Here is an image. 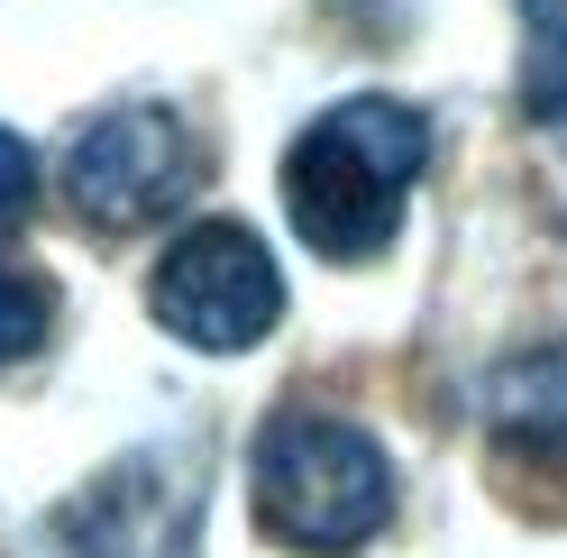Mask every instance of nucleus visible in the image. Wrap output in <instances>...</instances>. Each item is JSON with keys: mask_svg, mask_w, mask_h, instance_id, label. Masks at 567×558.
I'll return each instance as SVG.
<instances>
[{"mask_svg": "<svg viewBox=\"0 0 567 558\" xmlns=\"http://www.w3.org/2000/svg\"><path fill=\"white\" fill-rule=\"evenodd\" d=\"M431 165V120L394 92H358L330 101L293 147H284V220L311 257L330 266H367L394 248L403 202Z\"/></svg>", "mask_w": 567, "mask_h": 558, "instance_id": "1", "label": "nucleus"}, {"mask_svg": "<svg viewBox=\"0 0 567 558\" xmlns=\"http://www.w3.org/2000/svg\"><path fill=\"white\" fill-rule=\"evenodd\" d=\"M247 504H257V531L293 558H348L384 531L394 513V467L384 448L321 403H284L257 431V458H247Z\"/></svg>", "mask_w": 567, "mask_h": 558, "instance_id": "2", "label": "nucleus"}, {"mask_svg": "<svg viewBox=\"0 0 567 558\" xmlns=\"http://www.w3.org/2000/svg\"><path fill=\"white\" fill-rule=\"evenodd\" d=\"M210 156L193 147V120L174 101H111L64 147V202L92 229H147L202 193Z\"/></svg>", "mask_w": 567, "mask_h": 558, "instance_id": "3", "label": "nucleus"}, {"mask_svg": "<svg viewBox=\"0 0 567 558\" xmlns=\"http://www.w3.org/2000/svg\"><path fill=\"white\" fill-rule=\"evenodd\" d=\"M147 311L184 348L229 358V348H257L284 321V266L247 220H193L165 238V257L147 275Z\"/></svg>", "mask_w": 567, "mask_h": 558, "instance_id": "4", "label": "nucleus"}, {"mask_svg": "<svg viewBox=\"0 0 567 558\" xmlns=\"http://www.w3.org/2000/svg\"><path fill=\"white\" fill-rule=\"evenodd\" d=\"M476 403H485V431L504 448H522V458L567 476V339L513 348V358L476 385Z\"/></svg>", "mask_w": 567, "mask_h": 558, "instance_id": "5", "label": "nucleus"}, {"mask_svg": "<svg viewBox=\"0 0 567 558\" xmlns=\"http://www.w3.org/2000/svg\"><path fill=\"white\" fill-rule=\"evenodd\" d=\"M522 111L567 137V0H522Z\"/></svg>", "mask_w": 567, "mask_h": 558, "instance_id": "6", "label": "nucleus"}, {"mask_svg": "<svg viewBox=\"0 0 567 558\" xmlns=\"http://www.w3.org/2000/svg\"><path fill=\"white\" fill-rule=\"evenodd\" d=\"M47 330H55V285L0 257V366L38 358V348H47Z\"/></svg>", "mask_w": 567, "mask_h": 558, "instance_id": "7", "label": "nucleus"}, {"mask_svg": "<svg viewBox=\"0 0 567 558\" xmlns=\"http://www.w3.org/2000/svg\"><path fill=\"white\" fill-rule=\"evenodd\" d=\"M28 193H38V156H28V137H19V128H0V220H10Z\"/></svg>", "mask_w": 567, "mask_h": 558, "instance_id": "8", "label": "nucleus"}]
</instances>
